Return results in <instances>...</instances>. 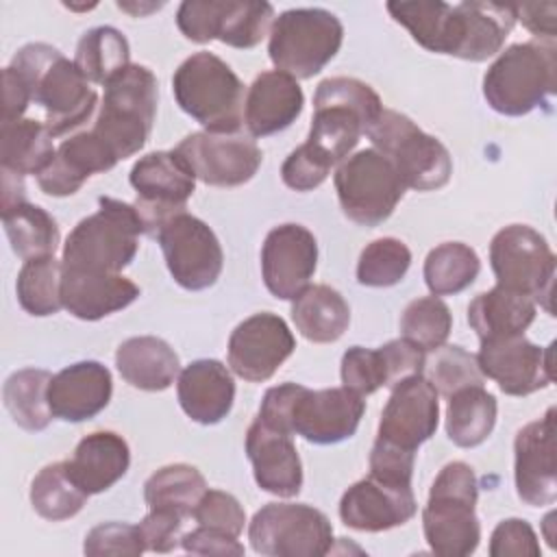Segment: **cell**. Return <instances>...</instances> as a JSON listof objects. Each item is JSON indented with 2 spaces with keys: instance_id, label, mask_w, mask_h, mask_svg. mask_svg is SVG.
<instances>
[{
  "instance_id": "2",
  "label": "cell",
  "mask_w": 557,
  "mask_h": 557,
  "mask_svg": "<svg viewBox=\"0 0 557 557\" xmlns=\"http://www.w3.org/2000/svg\"><path fill=\"white\" fill-rule=\"evenodd\" d=\"M13 67L30 89V98L46 113V128L52 137L67 135L83 126L96 111L98 94L89 81L54 46L26 44L15 52Z\"/></svg>"
},
{
  "instance_id": "43",
  "label": "cell",
  "mask_w": 557,
  "mask_h": 557,
  "mask_svg": "<svg viewBox=\"0 0 557 557\" xmlns=\"http://www.w3.org/2000/svg\"><path fill=\"white\" fill-rule=\"evenodd\" d=\"M87 498L89 494L70 476L65 461L41 468L30 483V505L50 522L74 518L85 507Z\"/></svg>"
},
{
  "instance_id": "39",
  "label": "cell",
  "mask_w": 557,
  "mask_h": 557,
  "mask_svg": "<svg viewBox=\"0 0 557 557\" xmlns=\"http://www.w3.org/2000/svg\"><path fill=\"white\" fill-rule=\"evenodd\" d=\"M2 226L9 237L11 250L22 259L52 257L59 246V226L54 218L30 202H20L2 211Z\"/></svg>"
},
{
  "instance_id": "36",
  "label": "cell",
  "mask_w": 557,
  "mask_h": 557,
  "mask_svg": "<svg viewBox=\"0 0 557 557\" xmlns=\"http://www.w3.org/2000/svg\"><path fill=\"white\" fill-rule=\"evenodd\" d=\"M498 405L483 385H470L448 396L446 435L459 448L483 444L496 424Z\"/></svg>"
},
{
  "instance_id": "34",
  "label": "cell",
  "mask_w": 557,
  "mask_h": 557,
  "mask_svg": "<svg viewBox=\"0 0 557 557\" xmlns=\"http://www.w3.org/2000/svg\"><path fill=\"white\" fill-rule=\"evenodd\" d=\"M533 320L535 302L500 285L479 294L468 307V322L481 342L492 337L522 335Z\"/></svg>"
},
{
  "instance_id": "27",
  "label": "cell",
  "mask_w": 557,
  "mask_h": 557,
  "mask_svg": "<svg viewBox=\"0 0 557 557\" xmlns=\"http://www.w3.org/2000/svg\"><path fill=\"white\" fill-rule=\"evenodd\" d=\"M115 163L117 159L94 131L76 133L61 141L50 165L37 174V185L48 196L65 198L76 194L89 176L107 172Z\"/></svg>"
},
{
  "instance_id": "24",
  "label": "cell",
  "mask_w": 557,
  "mask_h": 557,
  "mask_svg": "<svg viewBox=\"0 0 557 557\" xmlns=\"http://www.w3.org/2000/svg\"><path fill=\"white\" fill-rule=\"evenodd\" d=\"M246 455L252 463L257 485L274 496L292 498L302 487V463L289 433H283L261 418L246 431Z\"/></svg>"
},
{
  "instance_id": "60",
  "label": "cell",
  "mask_w": 557,
  "mask_h": 557,
  "mask_svg": "<svg viewBox=\"0 0 557 557\" xmlns=\"http://www.w3.org/2000/svg\"><path fill=\"white\" fill-rule=\"evenodd\" d=\"M163 7V2H117V9L131 13L133 17H144L152 11H159Z\"/></svg>"
},
{
  "instance_id": "7",
  "label": "cell",
  "mask_w": 557,
  "mask_h": 557,
  "mask_svg": "<svg viewBox=\"0 0 557 557\" xmlns=\"http://www.w3.org/2000/svg\"><path fill=\"white\" fill-rule=\"evenodd\" d=\"M98 207L70 231L61 261L74 270L120 274L135 259L144 226L128 202L100 196Z\"/></svg>"
},
{
  "instance_id": "42",
  "label": "cell",
  "mask_w": 557,
  "mask_h": 557,
  "mask_svg": "<svg viewBox=\"0 0 557 557\" xmlns=\"http://www.w3.org/2000/svg\"><path fill=\"white\" fill-rule=\"evenodd\" d=\"M481 272V259L463 242H444L424 259V283L433 296H455Z\"/></svg>"
},
{
  "instance_id": "3",
  "label": "cell",
  "mask_w": 557,
  "mask_h": 557,
  "mask_svg": "<svg viewBox=\"0 0 557 557\" xmlns=\"http://www.w3.org/2000/svg\"><path fill=\"white\" fill-rule=\"evenodd\" d=\"M381 111V98L368 83L348 76L324 78L313 94L307 144L331 165H337L350 157Z\"/></svg>"
},
{
  "instance_id": "57",
  "label": "cell",
  "mask_w": 557,
  "mask_h": 557,
  "mask_svg": "<svg viewBox=\"0 0 557 557\" xmlns=\"http://www.w3.org/2000/svg\"><path fill=\"white\" fill-rule=\"evenodd\" d=\"M516 20L533 33L537 39L553 44L557 35V4L540 2V4H516Z\"/></svg>"
},
{
  "instance_id": "55",
  "label": "cell",
  "mask_w": 557,
  "mask_h": 557,
  "mask_svg": "<svg viewBox=\"0 0 557 557\" xmlns=\"http://www.w3.org/2000/svg\"><path fill=\"white\" fill-rule=\"evenodd\" d=\"M185 518L165 509H150L137 524L146 544L152 553H172L183 540Z\"/></svg>"
},
{
  "instance_id": "58",
  "label": "cell",
  "mask_w": 557,
  "mask_h": 557,
  "mask_svg": "<svg viewBox=\"0 0 557 557\" xmlns=\"http://www.w3.org/2000/svg\"><path fill=\"white\" fill-rule=\"evenodd\" d=\"M30 102L33 98H30L28 85L13 67L7 65L2 70V124L22 120Z\"/></svg>"
},
{
  "instance_id": "17",
  "label": "cell",
  "mask_w": 557,
  "mask_h": 557,
  "mask_svg": "<svg viewBox=\"0 0 557 557\" xmlns=\"http://www.w3.org/2000/svg\"><path fill=\"white\" fill-rule=\"evenodd\" d=\"M196 178L213 187H237L248 183L263 154L255 139L244 133H191L176 148Z\"/></svg>"
},
{
  "instance_id": "33",
  "label": "cell",
  "mask_w": 557,
  "mask_h": 557,
  "mask_svg": "<svg viewBox=\"0 0 557 557\" xmlns=\"http://www.w3.org/2000/svg\"><path fill=\"white\" fill-rule=\"evenodd\" d=\"M387 11L429 52L455 54L461 26L455 4L440 0L387 2Z\"/></svg>"
},
{
  "instance_id": "51",
  "label": "cell",
  "mask_w": 557,
  "mask_h": 557,
  "mask_svg": "<svg viewBox=\"0 0 557 557\" xmlns=\"http://www.w3.org/2000/svg\"><path fill=\"white\" fill-rule=\"evenodd\" d=\"M331 168L333 165L305 141L283 161L281 178L294 191H311L326 181Z\"/></svg>"
},
{
  "instance_id": "54",
  "label": "cell",
  "mask_w": 557,
  "mask_h": 557,
  "mask_svg": "<svg viewBox=\"0 0 557 557\" xmlns=\"http://www.w3.org/2000/svg\"><path fill=\"white\" fill-rule=\"evenodd\" d=\"M413 461L416 453L374 440L370 450V476L392 485H411Z\"/></svg>"
},
{
  "instance_id": "16",
  "label": "cell",
  "mask_w": 557,
  "mask_h": 557,
  "mask_svg": "<svg viewBox=\"0 0 557 557\" xmlns=\"http://www.w3.org/2000/svg\"><path fill=\"white\" fill-rule=\"evenodd\" d=\"M157 242L172 278L183 289L200 292L215 285L220 278L224 265L222 246L200 218L187 211L174 215L157 233Z\"/></svg>"
},
{
  "instance_id": "50",
  "label": "cell",
  "mask_w": 557,
  "mask_h": 557,
  "mask_svg": "<svg viewBox=\"0 0 557 557\" xmlns=\"http://www.w3.org/2000/svg\"><path fill=\"white\" fill-rule=\"evenodd\" d=\"M191 518L202 527H213L235 537H239L246 524V513L239 500L222 490H207L198 500Z\"/></svg>"
},
{
  "instance_id": "35",
  "label": "cell",
  "mask_w": 557,
  "mask_h": 557,
  "mask_svg": "<svg viewBox=\"0 0 557 557\" xmlns=\"http://www.w3.org/2000/svg\"><path fill=\"white\" fill-rule=\"evenodd\" d=\"M292 320L305 339L331 344L348 329L350 307L337 289L309 285L292 300Z\"/></svg>"
},
{
  "instance_id": "10",
  "label": "cell",
  "mask_w": 557,
  "mask_h": 557,
  "mask_svg": "<svg viewBox=\"0 0 557 557\" xmlns=\"http://www.w3.org/2000/svg\"><path fill=\"white\" fill-rule=\"evenodd\" d=\"M342 22L326 9L305 7L283 11L270 28L268 54L278 72L311 78L339 52Z\"/></svg>"
},
{
  "instance_id": "40",
  "label": "cell",
  "mask_w": 557,
  "mask_h": 557,
  "mask_svg": "<svg viewBox=\"0 0 557 557\" xmlns=\"http://www.w3.org/2000/svg\"><path fill=\"white\" fill-rule=\"evenodd\" d=\"M52 374L41 368H24L13 372L2 387L4 407L13 422L26 431H44L54 418L48 405V387Z\"/></svg>"
},
{
  "instance_id": "38",
  "label": "cell",
  "mask_w": 557,
  "mask_h": 557,
  "mask_svg": "<svg viewBox=\"0 0 557 557\" xmlns=\"http://www.w3.org/2000/svg\"><path fill=\"white\" fill-rule=\"evenodd\" d=\"M207 490V481L198 468L189 463H170L150 474L144 483V498L150 509H165L187 520L194 516V509Z\"/></svg>"
},
{
  "instance_id": "20",
  "label": "cell",
  "mask_w": 557,
  "mask_h": 557,
  "mask_svg": "<svg viewBox=\"0 0 557 557\" xmlns=\"http://www.w3.org/2000/svg\"><path fill=\"white\" fill-rule=\"evenodd\" d=\"M318 265V242L302 224L274 226L261 246V276L268 292L281 300H294Z\"/></svg>"
},
{
  "instance_id": "26",
  "label": "cell",
  "mask_w": 557,
  "mask_h": 557,
  "mask_svg": "<svg viewBox=\"0 0 557 557\" xmlns=\"http://www.w3.org/2000/svg\"><path fill=\"white\" fill-rule=\"evenodd\" d=\"M305 96L298 81L285 72H261L246 91L244 124L250 137L285 131L302 113Z\"/></svg>"
},
{
  "instance_id": "23",
  "label": "cell",
  "mask_w": 557,
  "mask_h": 557,
  "mask_svg": "<svg viewBox=\"0 0 557 557\" xmlns=\"http://www.w3.org/2000/svg\"><path fill=\"white\" fill-rule=\"evenodd\" d=\"M418 511L411 485H392L374 476L352 483L339 500V518L346 527L379 533L409 522Z\"/></svg>"
},
{
  "instance_id": "48",
  "label": "cell",
  "mask_w": 557,
  "mask_h": 557,
  "mask_svg": "<svg viewBox=\"0 0 557 557\" xmlns=\"http://www.w3.org/2000/svg\"><path fill=\"white\" fill-rule=\"evenodd\" d=\"M85 555H131L137 557L146 550L139 527L126 522H102L85 535Z\"/></svg>"
},
{
  "instance_id": "46",
  "label": "cell",
  "mask_w": 557,
  "mask_h": 557,
  "mask_svg": "<svg viewBox=\"0 0 557 557\" xmlns=\"http://www.w3.org/2000/svg\"><path fill=\"white\" fill-rule=\"evenodd\" d=\"M411 265V250L396 237L370 242L357 261V281L366 287H392Z\"/></svg>"
},
{
  "instance_id": "19",
  "label": "cell",
  "mask_w": 557,
  "mask_h": 557,
  "mask_svg": "<svg viewBox=\"0 0 557 557\" xmlns=\"http://www.w3.org/2000/svg\"><path fill=\"white\" fill-rule=\"evenodd\" d=\"M296 339L283 318L270 311L239 322L228 337V366L250 383L268 381L294 352Z\"/></svg>"
},
{
  "instance_id": "25",
  "label": "cell",
  "mask_w": 557,
  "mask_h": 557,
  "mask_svg": "<svg viewBox=\"0 0 557 557\" xmlns=\"http://www.w3.org/2000/svg\"><path fill=\"white\" fill-rule=\"evenodd\" d=\"M113 381L100 361H78L57 372L48 387V405L63 422H85L98 416L111 400Z\"/></svg>"
},
{
  "instance_id": "5",
  "label": "cell",
  "mask_w": 557,
  "mask_h": 557,
  "mask_svg": "<svg viewBox=\"0 0 557 557\" xmlns=\"http://www.w3.org/2000/svg\"><path fill=\"white\" fill-rule=\"evenodd\" d=\"M557 89V50L548 41L513 44L498 52L483 76V98L509 117L542 107Z\"/></svg>"
},
{
  "instance_id": "13",
  "label": "cell",
  "mask_w": 557,
  "mask_h": 557,
  "mask_svg": "<svg viewBox=\"0 0 557 557\" xmlns=\"http://www.w3.org/2000/svg\"><path fill=\"white\" fill-rule=\"evenodd\" d=\"M248 540L265 557H322L333 548V527L311 505L268 503L252 516Z\"/></svg>"
},
{
  "instance_id": "59",
  "label": "cell",
  "mask_w": 557,
  "mask_h": 557,
  "mask_svg": "<svg viewBox=\"0 0 557 557\" xmlns=\"http://www.w3.org/2000/svg\"><path fill=\"white\" fill-rule=\"evenodd\" d=\"M24 176L4 170L2 168V211L13 209L20 202H26V191H24Z\"/></svg>"
},
{
  "instance_id": "53",
  "label": "cell",
  "mask_w": 557,
  "mask_h": 557,
  "mask_svg": "<svg viewBox=\"0 0 557 557\" xmlns=\"http://www.w3.org/2000/svg\"><path fill=\"white\" fill-rule=\"evenodd\" d=\"M492 557H537L540 542L533 527L520 518H507L496 524L490 537Z\"/></svg>"
},
{
  "instance_id": "1",
  "label": "cell",
  "mask_w": 557,
  "mask_h": 557,
  "mask_svg": "<svg viewBox=\"0 0 557 557\" xmlns=\"http://www.w3.org/2000/svg\"><path fill=\"white\" fill-rule=\"evenodd\" d=\"M363 411V396L344 385L309 389L298 383H283L263 394L257 418L283 433L326 446L352 437Z\"/></svg>"
},
{
  "instance_id": "14",
  "label": "cell",
  "mask_w": 557,
  "mask_h": 557,
  "mask_svg": "<svg viewBox=\"0 0 557 557\" xmlns=\"http://www.w3.org/2000/svg\"><path fill=\"white\" fill-rule=\"evenodd\" d=\"M137 198L133 202L144 235L157 233L174 215L183 213L196 189V176L176 150H157L141 157L128 176Z\"/></svg>"
},
{
  "instance_id": "49",
  "label": "cell",
  "mask_w": 557,
  "mask_h": 557,
  "mask_svg": "<svg viewBox=\"0 0 557 557\" xmlns=\"http://www.w3.org/2000/svg\"><path fill=\"white\" fill-rule=\"evenodd\" d=\"M344 387L352 389L359 396H370L383 387V366L379 350L352 346L344 352L339 366Z\"/></svg>"
},
{
  "instance_id": "31",
  "label": "cell",
  "mask_w": 557,
  "mask_h": 557,
  "mask_svg": "<svg viewBox=\"0 0 557 557\" xmlns=\"http://www.w3.org/2000/svg\"><path fill=\"white\" fill-rule=\"evenodd\" d=\"M115 366L120 376L137 389L163 392L181 374L178 355L168 342L152 335L128 337L115 350Z\"/></svg>"
},
{
  "instance_id": "41",
  "label": "cell",
  "mask_w": 557,
  "mask_h": 557,
  "mask_svg": "<svg viewBox=\"0 0 557 557\" xmlns=\"http://www.w3.org/2000/svg\"><path fill=\"white\" fill-rule=\"evenodd\" d=\"M131 59V48L126 37L113 26L89 28L76 46L74 63L89 83L107 85L115 74H120Z\"/></svg>"
},
{
  "instance_id": "32",
  "label": "cell",
  "mask_w": 557,
  "mask_h": 557,
  "mask_svg": "<svg viewBox=\"0 0 557 557\" xmlns=\"http://www.w3.org/2000/svg\"><path fill=\"white\" fill-rule=\"evenodd\" d=\"M461 15V39L455 52L463 61H487L503 50L516 24V4L503 2H459Z\"/></svg>"
},
{
  "instance_id": "11",
  "label": "cell",
  "mask_w": 557,
  "mask_h": 557,
  "mask_svg": "<svg viewBox=\"0 0 557 557\" xmlns=\"http://www.w3.org/2000/svg\"><path fill=\"white\" fill-rule=\"evenodd\" d=\"M490 263L496 285L522 294L553 313L555 255L544 235L527 224L500 228L490 244Z\"/></svg>"
},
{
  "instance_id": "8",
  "label": "cell",
  "mask_w": 557,
  "mask_h": 557,
  "mask_svg": "<svg viewBox=\"0 0 557 557\" xmlns=\"http://www.w3.org/2000/svg\"><path fill=\"white\" fill-rule=\"evenodd\" d=\"M157 100L159 85L146 65L131 63L104 85V98L91 131L117 161L146 146L157 115Z\"/></svg>"
},
{
  "instance_id": "4",
  "label": "cell",
  "mask_w": 557,
  "mask_h": 557,
  "mask_svg": "<svg viewBox=\"0 0 557 557\" xmlns=\"http://www.w3.org/2000/svg\"><path fill=\"white\" fill-rule=\"evenodd\" d=\"M476 498V474L466 461H450L440 470L422 509V529L431 553L466 557L476 550L481 542Z\"/></svg>"
},
{
  "instance_id": "21",
  "label": "cell",
  "mask_w": 557,
  "mask_h": 557,
  "mask_svg": "<svg viewBox=\"0 0 557 557\" xmlns=\"http://www.w3.org/2000/svg\"><path fill=\"white\" fill-rule=\"evenodd\" d=\"M437 392L424 374L409 376L392 387L383 407L376 440L416 453L420 444L435 435L440 422Z\"/></svg>"
},
{
  "instance_id": "37",
  "label": "cell",
  "mask_w": 557,
  "mask_h": 557,
  "mask_svg": "<svg viewBox=\"0 0 557 557\" xmlns=\"http://www.w3.org/2000/svg\"><path fill=\"white\" fill-rule=\"evenodd\" d=\"M44 122L15 120L0 124V168L20 176L41 174L54 159L57 148Z\"/></svg>"
},
{
  "instance_id": "52",
  "label": "cell",
  "mask_w": 557,
  "mask_h": 557,
  "mask_svg": "<svg viewBox=\"0 0 557 557\" xmlns=\"http://www.w3.org/2000/svg\"><path fill=\"white\" fill-rule=\"evenodd\" d=\"M376 350H379L381 366H383V387L392 389L400 381L424 372L426 352L420 350L416 344L407 342L405 337L392 339Z\"/></svg>"
},
{
  "instance_id": "6",
  "label": "cell",
  "mask_w": 557,
  "mask_h": 557,
  "mask_svg": "<svg viewBox=\"0 0 557 557\" xmlns=\"http://www.w3.org/2000/svg\"><path fill=\"white\" fill-rule=\"evenodd\" d=\"M176 104L209 133H237L244 124V83L220 57L196 52L172 76Z\"/></svg>"
},
{
  "instance_id": "22",
  "label": "cell",
  "mask_w": 557,
  "mask_h": 557,
  "mask_svg": "<svg viewBox=\"0 0 557 557\" xmlns=\"http://www.w3.org/2000/svg\"><path fill=\"white\" fill-rule=\"evenodd\" d=\"M513 481L518 498L522 503L531 507H546L555 503V407H550L540 420L524 424L516 433Z\"/></svg>"
},
{
  "instance_id": "61",
  "label": "cell",
  "mask_w": 557,
  "mask_h": 557,
  "mask_svg": "<svg viewBox=\"0 0 557 557\" xmlns=\"http://www.w3.org/2000/svg\"><path fill=\"white\" fill-rule=\"evenodd\" d=\"M550 518H553V513H548V516H546V520H544V522H546V527L550 524ZM546 542H548L550 546H555V537H553V533H550V531H546Z\"/></svg>"
},
{
  "instance_id": "29",
  "label": "cell",
  "mask_w": 557,
  "mask_h": 557,
  "mask_svg": "<svg viewBox=\"0 0 557 557\" xmlns=\"http://www.w3.org/2000/svg\"><path fill=\"white\" fill-rule=\"evenodd\" d=\"M139 296V287L122 274L85 272L63 265L61 300L78 320H100L126 309Z\"/></svg>"
},
{
  "instance_id": "56",
  "label": "cell",
  "mask_w": 557,
  "mask_h": 557,
  "mask_svg": "<svg viewBox=\"0 0 557 557\" xmlns=\"http://www.w3.org/2000/svg\"><path fill=\"white\" fill-rule=\"evenodd\" d=\"M185 553L191 555H215V557H239L244 555V544L220 529L198 524L194 531L185 533L181 540Z\"/></svg>"
},
{
  "instance_id": "45",
  "label": "cell",
  "mask_w": 557,
  "mask_h": 557,
  "mask_svg": "<svg viewBox=\"0 0 557 557\" xmlns=\"http://www.w3.org/2000/svg\"><path fill=\"white\" fill-rule=\"evenodd\" d=\"M453 329V315L446 302L437 296L411 300L400 315V333L407 342L429 352L446 344Z\"/></svg>"
},
{
  "instance_id": "18",
  "label": "cell",
  "mask_w": 557,
  "mask_h": 557,
  "mask_svg": "<svg viewBox=\"0 0 557 557\" xmlns=\"http://www.w3.org/2000/svg\"><path fill=\"white\" fill-rule=\"evenodd\" d=\"M476 363L483 376L498 383L509 396H529L548 387L553 374V344L535 346L522 335L492 337L481 342Z\"/></svg>"
},
{
  "instance_id": "12",
  "label": "cell",
  "mask_w": 557,
  "mask_h": 557,
  "mask_svg": "<svg viewBox=\"0 0 557 557\" xmlns=\"http://www.w3.org/2000/svg\"><path fill=\"white\" fill-rule=\"evenodd\" d=\"M333 181L344 215L359 226L385 222L407 189L394 165L374 148L344 159Z\"/></svg>"
},
{
  "instance_id": "47",
  "label": "cell",
  "mask_w": 557,
  "mask_h": 557,
  "mask_svg": "<svg viewBox=\"0 0 557 557\" xmlns=\"http://www.w3.org/2000/svg\"><path fill=\"white\" fill-rule=\"evenodd\" d=\"M424 372L437 394L450 396L457 389L470 385H483V372L476 363V355H470L461 346H440L433 357L424 361Z\"/></svg>"
},
{
  "instance_id": "44",
  "label": "cell",
  "mask_w": 557,
  "mask_h": 557,
  "mask_svg": "<svg viewBox=\"0 0 557 557\" xmlns=\"http://www.w3.org/2000/svg\"><path fill=\"white\" fill-rule=\"evenodd\" d=\"M61 278L63 261L54 259V255L24 261L15 281L20 307L37 318L54 315L63 307Z\"/></svg>"
},
{
  "instance_id": "9",
  "label": "cell",
  "mask_w": 557,
  "mask_h": 557,
  "mask_svg": "<svg viewBox=\"0 0 557 557\" xmlns=\"http://www.w3.org/2000/svg\"><path fill=\"white\" fill-rule=\"evenodd\" d=\"M366 135L374 150L394 165L407 189L433 191L450 181L453 159L446 146L405 113L383 109Z\"/></svg>"
},
{
  "instance_id": "15",
  "label": "cell",
  "mask_w": 557,
  "mask_h": 557,
  "mask_svg": "<svg viewBox=\"0 0 557 557\" xmlns=\"http://www.w3.org/2000/svg\"><path fill=\"white\" fill-rule=\"evenodd\" d=\"M274 7L250 0H185L176 11L178 30L196 41L220 39L233 48H255L272 28Z\"/></svg>"
},
{
  "instance_id": "28",
  "label": "cell",
  "mask_w": 557,
  "mask_h": 557,
  "mask_svg": "<svg viewBox=\"0 0 557 557\" xmlns=\"http://www.w3.org/2000/svg\"><path fill=\"white\" fill-rule=\"evenodd\" d=\"M181 409L198 424L222 422L235 400V381L231 370L218 359H198L181 370L176 379Z\"/></svg>"
},
{
  "instance_id": "30",
  "label": "cell",
  "mask_w": 557,
  "mask_h": 557,
  "mask_svg": "<svg viewBox=\"0 0 557 557\" xmlns=\"http://www.w3.org/2000/svg\"><path fill=\"white\" fill-rule=\"evenodd\" d=\"M70 476L89 496L113 487L131 466V450L122 435L113 431H94L85 435L72 459L65 461Z\"/></svg>"
}]
</instances>
